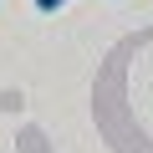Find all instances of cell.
Returning a JSON list of instances; mask_svg holds the SVG:
<instances>
[{
  "instance_id": "cell-1",
  "label": "cell",
  "mask_w": 153,
  "mask_h": 153,
  "mask_svg": "<svg viewBox=\"0 0 153 153\" xmlns=\"http://www.w3.org/2000/svg\"><path fill=\"white\" fill-rule=\"evenodd\" d=\"M36 5H41V10H61L66 0H36Z\"/></svg>"
}]
</instances>
